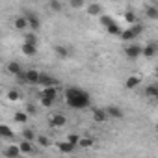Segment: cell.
Wrapping results in <instances>:
<instances>
[{
  "mask_svg": "<svg viewBox=\"0 0 158 158\" xmlns=\"http://www.w3.org/2000/svg\"><path fill=\"white\" fill-rule=\"evenodd\" d=\"M65 101H67V104L71 106V108H74V110H84V108H88L89 106V102H91V97H89V93L88 91H84V89H80V88H67L65 89Z\"/></svg>",
  "mask_w": 158,
  "mask_h": 158,
  "instance_id": "1",
  "label": "cell"
},
{
  "mask_svg": "<svg viewBox=\"0 0 158 158\" xmlns=\"http://www.w3.org/2000/svg\"><path fill=\"white\" fill-rule=\"evenodd\" d=\"M23 15L26 17V21H28V26H30L34 32H39V28H41V21H39V17H37L35 13L28 11V10H24V11H23Z\"/></svg>",
  "mask_w": 158,
  "mask_h": 158,
  "instance_id": "2",
  "label": "cell"
},
{
  "mask_svg": "<svg viewBox=\"0 0 158 158\" xmlns=\"http://www.w3.org/2000/svg\"><path fill=\"white\" fill-rule=\"evenodd\" d=\"M37 84L43 86V88H47V86H58V80H56L54 76H50V74L39 73V80H37Z\"/></svg>",
  "mask_w": 158,
  "mask_h": 158,
  "instance_id": "3",
  "label": "cell"
},
{
  "mask_svg": "<svg viewBox=\"0 0 158 158\" xmlns=\"http://www.w3.org/2000/svg\"><path fill=\"white\" fill-rule=\"evenodd\" d=\"M37 80H39V71L37 69H28V71H24V82L26 84H37Z\"/></svg>",
  "mask_w": 158,
  "mask_h": 158,
  "instance_id": "4",
  "label": "cell"
},
{
  "mask_svg": "<svg viewBox=\"0 0 158 158\" xmlns=\"http://www.w3.org/2000/svg\"><path fill=\"white\" fill-rule=\"evenodd\" d=\"M125 54H127V58L136 60L138 56H141V47H139V45H128V47L125 48Z\"/></svg>",
  "mask_w": 158,
  "mask_h": 158,
  "instance_id": "5",
  "label": "cell"
},
{
  "mask_svg": "<svg viewBox=\"0 0 158 158\" xmlns=\"http://www.w3.org/2000/svg\"><path fill=\"white\" fill-rule=\"evenodd\" d=\"M39 97H48V99L56 101V99H58V89H56V86H47V88H43V91L39 93Z\"/></svg>",
  "mask_w": 158,
  "mask_h": 158,
  "instance_id": "6",
  "label": "cell"
},
{
  "mask_svg": "<svg viewBox=\"0 0 158 158\" xmlns=\"http://www.w3.org/2000/svg\"><path fill=\"white\" fill-rule=\"evenodd\" d=\"M58 145V149H60V152H65V154H69V152H73L74 151V143H71V141H58L56 143Z\"/></svg>",
  "mask_w": 158,
  "mask_h": 158,
  "instance_id": "7",
  "label": "cell"
},
{
  "mask_svg": "<svg viewBox=\"0 0 158 158\" xmlns=\"http://www.w3.org/2000/svg\"><path fill=\"white\" fill-rule=\"evenodd\" d=\"M21 50H23V54H26V56H35L37 54V45H30V43H23V47H21Z\"/></svg>",
  "mask_w": 158,
  "mask_h": 158,
  "instance_id": "8",
  "label": "cell"
},
{
  "mask_svg": "<svg viewBox=\"0 0 158 158\" xmlns=\"http://www.w3.org/2000/svg\"><path fill=\"white\" fill-rule=\"evenodd\" d=\"M106 115H108V117L121 119V117H123V110H121L119 106H108V108H106Z\"/></svg>",
  "mask_w": 158,
  "mask_h": 158,
  "instance_id": "9",
  "label": "cell"
},
{
  "mask_svg": "<svg viewBox=\"0 0 158 158\" xmlns=\"http://www.w3.org/2000/svg\"><path fill=\"white\" fill-rule=\"evenodd\" d=\"M65 123H67V119H65L63 114H54V115L50 117V125H52V127H63Z\"/></svg>",
  "mask_w": 158,
  "mask_h": 158,
  "instance_id": "10",
  "label": "cell"
},
{
  "mask_svg": "<svg viewBox=\"0 0 158 158\" xmlns=\"http://www.w3.org/2000/svg\"><path fill=\"white\" fill-rule=\"evenodd\" d=\"M54 52H56L60 58H69V56H71V48H67L65 45H56V47H54Z\"/></svg>",
  "mask_w": 158,
  "mask_h": 158,
  "instance_id": "11",
  "label": "cell"
},
{
  "mask_svg": "<svg viewBox=\"0 0 158 158\" xmlns=\"http://www.w3.org/2000/svg\"><path fill=\"white\" fill-rule=\"evenodd\" d=\"M88 13H89L91 17H99V15L102 13V6H101V4H89V6H88Z\"/></svg>",
  "mask_w": 158,
  "mask_h": 158,
  "instance_id": "12",
  "label": "cell"
},
{
  "mask_svg": "<svg viewBox=\"0 0 158 158\" xmlns=\"http://www.w3.org/2000/svg\"><path fill=\"white\" fill-rule=\"evenodd\" d=\"M141 54H143L145 58H152V56L156 54V45H154V43H151V45L143 47V48H141Z\"/></svg>",
  "mask_w": 158,
  "mask_h": 158,
  "instance_id": "13",
  "label": "cell"
},
{
  "mask_svg": "<svg viewBox=\"0 0 158 158\" xmlns=\"http://www.w3.org/2000/svg\"><path fill=\"white\" fill-rule=\"evenodd\" d=\"M13 24H15V28H17V30H26V28H28V21H26V17H24V15L17 17Z\"/></svg>",
  "mask_w": 158,
  "mask_h": 158,
  "instance_id": "14",
  "label": "cell"
},
{
  "mask_svg": "<svg viewBox=\"0 0 158 158\" xmlns=\"http://www.w3.org/2000/svg\"><path fill=\"white\" fill-rule=\"evenodd\" d=\"M106 110H102V108H97L95 112H93V119L97 121V123H102V121H106Z\"/></svg>",
  "mask_w": 158,
  "mask_h": 158,
  "instance_id": "15",
  "label": "cell"
},
{
  "mask_svg": "<svg viewBox=\"0 0 158 158\" xmlns=\"http://www.w3.org/2000/svg\"><path fill=\"white\" fill-rule=\"evenodd\" d=\"M139 82H141V80H139L138 76H128V78H127V82H125V88H127V89H134Z\"/></svg>",
  "mask_w": 158,
  "mask_h": 158,
  "instance_id": "16",
  "label": "cell"
},
{
  "mask_svg": "<svg viewBox=\"0 0 158 158\" xmlns=\"http://www.w3.org/2000/svg\"><path fill=\"white\" fill-rule=\"evenodd\" d=\"M21 71H23V67H21L19 61H10V63H8V73H11V74H19Z\"/></svg>",
  "mask_w": 158,
  "mask_h": 158,
  "instance_id": "17",
  "label": "cell"
},
{
  "mask_svg": "<svg viewBox=\"0 0 158 158\" xmlns=\"http://www.w3.org/2000/svg\"><path fill=\"white\" fill-rule=\"evenodd\" d=\"M0 136L6 138V139H11V138H13V130H11L8 125H0Z\"/></svg>",
  "mask_w": 158,
  "mask_h": 158,
  "instance_id": "18",
  "label": "cell"
},
{
  "mask_svg": "<svg viewBox=\"0 0 158 158\" xmlns=\"http://www.w3.org/2000/svg\"><path fill=\"white\" fill-rule=\"evenodd\" d=\"M13 119H15V123H21V125H26V121H28V114H26V112H15V115H13Z\"/></svg>",
  "mask_w": 158,
  "mask_h": 158,
  "instance_id": "19",
  "label": "cell"
},
{
  "mask_svg": "<svg viewBox=\"0 0 158 158\" xmlns=\"http://www.w3.org/2000/svg\"><path fill=\"white\" fill-rule=\"evenodd\" d=\"M19 149H21V154H30L34 149H32V141H28V139H24L21 145H19Z\"/></svg>",
  "mask_w": 158,
  "mask_h": 158,
  "instance_id": "20",
  "label": "cell"
},
{
  "mask_svg": "<svg viewBox=\"0 0 158 158\" xmlns=\"http://www.w3.org/2000/svg\"><path fill=\"white\" fill-rule=\"evenodd\" d=\"M4 154H6V156H11V158H15V156H19V154H21V149H19L17 145H10V147L4 151Z\"/></svg>",
  "mask_w": 158,
  "mask_h": 158,
  "instance_id": "21",
  "label": "cell"
},
{
  "mask_svg": "<svg viewBox=\"0 0 158 158\" xmlns=\"http://www.w3.org/2000/svg\"><path fill=\"white\" fill-rule=\"evenodd\" d=\"M106 32H108V34H112V35H119V34H121V28H119V24L114 21L112 24H108V26H106Z\"/></svg>",
  "mask_w": 158,
  "mask_h": 158,
  "instance_id": "22",
  "label": "cell"
},
{
  "mask_svg": "<svg viewBox=\"0 0 158 158\" xmlns=\"http://www.w3.org/2000/svg\"><path fill=\"white\" fill-rule=\"evenodd\" d=\"M145 13H147V17H149L151 21H156V19H158V10H156V6H149V8L145 10Z\"/></svg>",
  "mask_w": 158,
  "mask_h": 158,
  "instance_id": "23",
  "label": "cell"
},
{
  "mask_svg": "<svg viewBox=\"0 0 158 158\" xmlns=\"http://www.w3.org/2000/svg\"><path fill=\"white\" fill-rule=\"evenodd\" d=\"M145 95H147L149 99H156V97H158V88H156V86H147Z\"/></svg>",
  "mask_w": 158,
  "mask_h": 158,
  "instance_id": "24",
  "label": "cell"
},
{
  "mask_svg": "<svg viewBox=\"0 0 158 158\" xmlns=\"http://www.w3.org/2000/svg\"><path fill=\"white\" fill-rule=\"evenodd\" d=\"M130 30H132V34H134V37H139L141 34H143V24H130Z\"/></svg>",
  "mask_w": 158,
  "mask_h": 158,
  "instance_id": "25",
  "label": "cell"
},
{
  "mask_svg": "<svg viewBox=\"0 0 158 158\" xmlns=\"http://www.w3.org/2000/svg\"><path fill=\"white\" fill-rule=\"evenodd\" d=\"M119 35H121V39H123V41H132V39H136L130 28H128V30H125V32L121 30V34H119Z\"/></svg>",
  "mask_w": 158,
  "mask_h": 158,
  "instance_id": "26",
  "label": "cell"
},
{
  "mask_svg": "<svg viewBox=\"0 0 158 158\" xmlns=\"http://www.w3.org/2000/svg\"><path fill=\"white\" fill-rule=\"evenodd\" d=\"M125 21H127L128 24H134V23H136V13H134L132 10H128V11L125 13Z\"/></svg>",
  "mask_w": 158,
  "mask_h": 158,
  "instance_id": "27",
  "label": "cell"
},
{
  "mask_svg": "<svg viewBox=\"0 0 158 158\" xmlns=\"http://www.w3.org/2000/svg\"><path fill=\"white\" fill-rule=\"evenodd\" d=\"M24 43L37 45V35H35V34H24Z\"/></svg>",
  "mask_w": 158,
  "mask_h": 158,
  "instance_id": "28",
  "label": "cell"
},
{
  "mask_svg": "<svg viewBox=\"0 0 158 158\" xmlns=\"http://www.w3.org/2000/svg\"><path fill=\"white\" fill-rule=\"evenodd\" d=\"M23 138H24V139H28V141H32V139L35 138V134H34V130H32V128H23Z\"/></svg>",
  "mask_w": 158,
  "mask_h": 158,
  "instance_id": "29",
  "label": "cell"
},
{
  "mask_svg": "<svg viewBox=\"0 0 158 158\" xmlns=\"http://www.w3.org/2000/svg\"><path fill=\"white\" fill-rule=\"evenodd\" d=\"M48 6H50V10L52 11H61V2H60V0H50V2H48Z\"/></svg>",
  "mask_w": 158,
  "mask_h": 158,
  "instance_id": "30",
  "label": "cell"
},
{
  "mask_svg": "<svg viewBox=\"0 0 158 158\" xmlns=\"http://www.w3.org/2000/svg\"><path fill=\"white\" fill-rule=\"evenodd\" d=\"M69 6L73 10H80V8H84V0H69Z\"/></svg>",
  "mask_w": 158,
  "mask_h": 158,
  "instance_id": "31",
  "label": "cell"
},
{
  "mask_svg": "<svg viewBox=\"0 0 158 158\" xmlns=\"http://www.w3.org/2000/svg\"><path fill=\"white\" fill-rule=\"evenodd\" d=\"M78 145H80V147H91L93 139L91 138H80V139H78Z\"/></svg>",
  "mask_w": 158,
  "mask_h": 158,
  "instance_id": "32",
  "label": "cell"
},
{
  "mask_svg": "<svg viewBox=\"0 0 158 158\" xmlns=\"http://www.w3.org/2000/svg\"><path fill=\"white\" fill-rule=\"evenodd\" d=\"M99 17H101V24H102L104 28H106L108 24H112V23H114V19H112V17H108V15H99Z\"/></svg>",
  "mask_w": 158,
  "mask_h": 158,
  "instance_id": "33",
  "label": "cell"
},
{
  "mask_svg": "<svg viewBox=\"0 0 158 158\" xmlns=\"http://www.w3.org/2000/svg\"><path fill=\"white\" fill-rule=\"evenodd\" d=\"M39 101H41V104H43L45 108H50V106H54V101H52V99H48V97H39Z\"/></svg>",
  "mask_w": 158,
  "mask_h": 158,
  "instance_id": "34",
  "label": "cell"
},
{
  "mask_svg": "<svg viewBox=\"0 0 158 158\" xmlns=\"http://www.w3.org/2000/svg\"><path fill=\"white\" fill-rule=\"evenodd\" d=\"M37 143H39L41 147H48V145H50V141H48L47 136H37Z\"/></svg>",
  "mask_w": 158,
  "mask_h": 158,
  "instance_id": "35",
  "label": "cell"
},
{
  "mask_svg": "<svg viewBox=\"0 0 158 158\" xmlns=\"http://www.w3.org/2000/svg\"><path fill=\"white\" fill-rule=\"evenodd\" d=\"M8 99H10V101H19V91L10 89V91H8Z\"/></svg>",
  "mask_w": 158,
  "mask_h": 158,
  "instance_id": "36",
  "label": "cell"
},
{
  "mask_svg": "<svg viewBox=\"0 0 158 158\" xmlns=\"http://www.w3.org/2000/svg\"><path fill=\"white\" fill-rule=\"evenodd\" d=\"M78 139H80V138H78L76 134H71V136L67 138V141H71V143H74V145H78Z\"/></svg>",
  "mask_w": 158,
  "mask_h": 158,
  "instance_id": "37",
  "label": "cell"
}]
</instances>
